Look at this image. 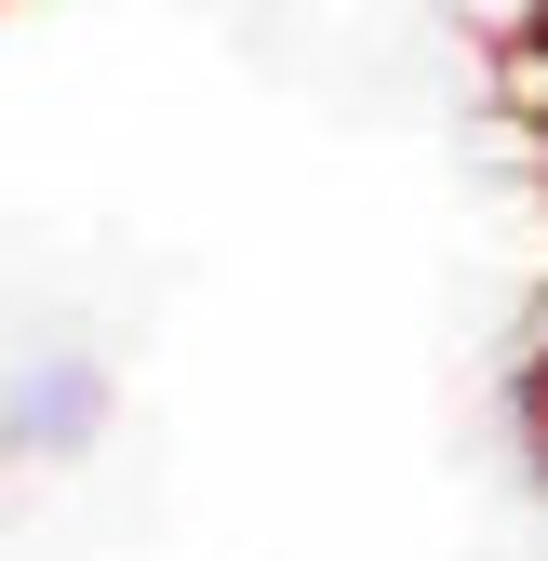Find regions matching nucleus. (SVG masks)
Segmentation results:
<instances>
[{
	"label": "nucleus",
	"instance_id": "f257e3e1",
	"mask_svg": "<svg viewBox=\"0 0 548 561\" xmlns=\"http://www.w3.org/2000/svg\"><path fill=\"white\" fill-rule=\"evenodd\" d=\"M94 414H107L94 362H67V388H54V375H27V388H14V414H0V428H14V442H81Z\"/></svg>",
	"mask_w": 548,
	"mask_h": 561
}]
</instances>
